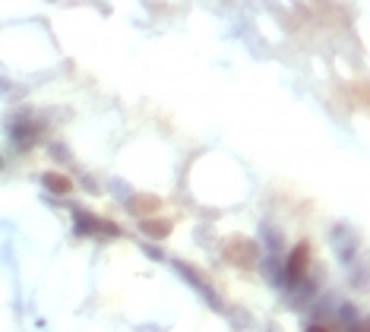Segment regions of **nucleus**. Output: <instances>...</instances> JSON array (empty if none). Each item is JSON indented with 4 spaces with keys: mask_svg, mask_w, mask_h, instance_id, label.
<instances>
[{
    "mask_svg": "<svg viewBox=\"0 0 370 332\" xmlns=\"http://www.w3.org/2000/svg\"><path fill=\"white\" fill-rule=\"evenodd\" d=\"M307 266H310V247L301 244V247H295L291 259H288V282H291V285L301 282V279L307 275Z\"/></svg>",
    "mask_w": 370,
    "mask_h": 332,
    "instance_id": "f257e3e1",
    "label": "nucleus"
},
{
    "mask_svg": "<svg viewBox=\"0 0 370 332\" xmlns=\"http://www.w3.org/2000/svg\"><path fill=\"white\" fill-rule=\"evenodd\" d=\"M225 257L231 259L234 266H250L256 259V244L254 241H231L228 247H225Z\"/></svg>",
    "mask_w": 370,
    "mask_h": 332,
    "instance_id": "f03ea898",
    "label": "nucleus"
},
{
    "mask_svg": "<svg viewBox=\"0 0 370 332\" xmlns=\"http://www.w3.org/2000/svg\"><path fill=\"white\" fill-rule=\"evenodd\" d=\"M45 187H48V190H54V193H70V190H73V181L51 171V175H45Z\"/></svg>",
    "mask_w": 370,
    "mask_h": 332,
    "instance_id": "7ed1b4c3",
    "label": "nucleus"
},
{
    "mask_svg": "<svg viewBox=\"0 0 370 332\" xmlns=\"http://www.w3.org/2000/svg\"><path fill=\"white\" fill-rule=\"evenodd\" d=\"M158 206H162V203H158V196H136V199H133V216H146V212H156Z\"/></svg>",
    "mask_w": 370,
    "mask_h": 332,
    "instance_id": "20e7f679",
    "label": "nucleus"
},
{
    "mask_svg": "<svg viewBox=\"0 0 370 332\" xmlns=\"http://www.w3.org/2000/svg\"><path fill=\"white\" fill-rule=\"evenodd\" d=\"M168 228H171L168 222H156L152 216H149V222H143V231H146V234H156V238H164V234H168Z\"/></svg>",
    "mask_w": 370,
    "mask_h": 332,
    "instance_id": "39448f33",
    "label": "nucleus"
},
{
    "mask_svg": "<svg viewBox=\"0 0 370 332\" xmlns=\"http://www.w3.org/2000/svg\"><path fill=\"white\" fill-rule=\"evenodd\" d=\"M307 332H329V329H323V326H310Z\"/></svg>",
    "mask_w": 370,
    "mask_h": 332,
    "instance_id": "423d86ee",
    "label": "nucleus"
}]
</instances>
